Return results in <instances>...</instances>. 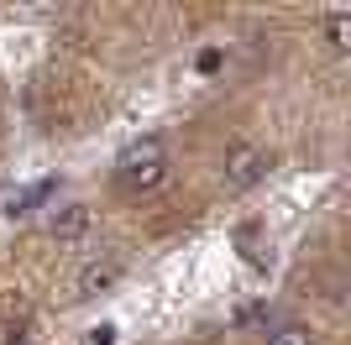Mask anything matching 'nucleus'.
<instances>
[{"mask_svg":"<svg viewBox=\"0 0 351 345\" xmlns=\"http://www.w3.org/2000/svg\"><path fill=\"white\" fill-rule=\"evenodd\" d=\"M121 272H126V261H121V251H100V257H89L79 272H73V298H100V293H110V288L121 283Z\"/></svg>","mask_w":351,"mask_h":345,"instance_id":"3","label":"nucleus"},{"mask_svg":"<svg viewBox=\"0 0 351 345\" xmlns=\"http://www.w3.org/2000/svg\"><path fill=\"white\" fill-rule=\"evenodd\" d=\"M267 172H273V152H267V146L236 142V146H226V157H220V188H226V194H252Z\"/></svg>","mask_w":351,"mask_h":345,"instance_id":"2","label":"nucleus"},{"mask_svg":"<svg viewBox=\"0 0 351 345\" xmlns=\"http://www.w3.org/2000/svg\"><path fill=\"white\" fill-rule=\"evenodd\" d=\"M27 330H32V319H27V314L11 319V330H5V345H21V340H27Z\"/></svg>","mask_w":351,"mask_h":345,"instance_id":"7","label":"nucleus"},{"mask_svg":"<svg viewBox=\"0 0 351 345\" xmlns=\"http://www.w3.org/2000/svg\"><path fill=\"white\" fill-rule=\"evenodd\" d=\"M325 37H330V47H336V53H346V47H351V16L336 11L330 21H325Z\"/></svg>","mask_w":351,"mask_h":345,"instance_id":"6","label":"nucleus"},{"mask_svg":"<svg viewBox=\"0 0 351 345\" xmlns=\"http://www.w3.org/2000/svg\"><path fill=\"white\" fill-rule=\"evenodd\" d=\"M89 230H95V209H89V204H58V209H53V215H47V235H53V241H84Z\"/></svg>","mask_w":351,"mask_h":345,"instance_id":"4","label":"nucleus"},{"mask_svg":"<svg viewBox=\"0 0 351 345\" xmlns=\"http://www.w3.org/2000/svg\"><path fill=\"white\" fill-rule=\"evenodd\" d=\"M267 345H320L315 340V330H309V324H278V330H267Z\"/></svg>","mask_w":351,"mask_h":345,"instance_id":"5","label":"nucleus"},{"mask_svg":"<svg viewBox=\"0 0 351 345\" xmlns=\"http://www.w3.org/2000/svg\"><path fill=\"white\" fill-rule=\"evenodd\" d=\"M162 183H168V152H162L158 136H142V142H132L116 157V188L121 194L142 199V194H152Z\"/></svg>","mask_w":351,"mask_h":345,"instance_id":"1","label":"nucleus"}]
</instances>
